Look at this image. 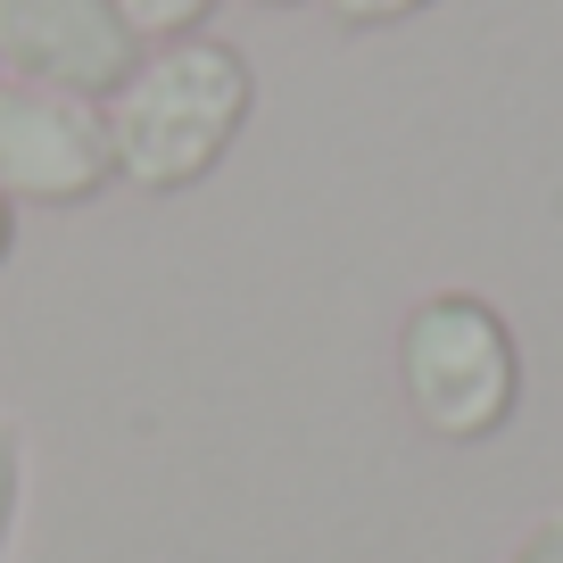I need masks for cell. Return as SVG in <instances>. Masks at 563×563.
<instances>
[{
  "mask_svg": "<svg viewBox=\"0 0 563 563\" xmlns=\"http://www.w3.org/2000/svg\"><path fill=\"white\" fill-rule=\"evenodd\" d=\"M257 9H290V0H257Z\"/></svg>",
  "mask_w": 563,
  "mask_h": 563,
  "instance_id": "30bf717a",
  "label": "cell"
},
{
  "mask_svg": "<svg viewBox=\"0 0 563 563\" xmlns=\"http://www.w3.org/2000/svg\"><path fill=\"white\" fill-rule=\"evenodd\" d=\"M340 25H398V18H415V9H431V0H323Z\"/></svg>",
  "mask_w": 563,
  "mask_h": 563,
  "instance_id": "52a82bcc",
  "label": "cell"
},
{
  "mask_svg": "<svg viewBox=\"0 0 563 563\" xmlns=\"http://www.w3.org/2000/svg\"><path fill=\"white\" fill-rule=\"evenodd\" d=\"M398 389L415 406V422L448 448L497 440L522 406V349L514 323L473 290H440L422 299L398 332Z\"/></svg>",
  "mask_w": 563,
  "mask_h": 563,
  "instance_id": "7a4b0ae2",
  "label": "cell"
},
{
  "mask_svg": "<svg viewBox=\"0 0 563 563\" xmlns=\"http://www.w3.org/2000/svg\"><path fill=\"white\" fill-rule=\"evenodd\" d=\"M514 563H563V506L539 514V522L522 530V547H514Z\"/></svg>",
  "mask_w": 563,
  "mask_h": 563,
  "instance_id": "ba28073f",
  "label": "cell"
},
{
  "mask_svg": "<svg viewBox=\"0 0 563 563\" xmlns=\"http://www.w3.org/2000/svg\"><path fill=\"white\" fill-rule=\"evenodd\" d=\"M18 506H25V440L0 422V555L18 539Z\"/></svg>",
  "mask_w": 563,
  "mask_h": 563,
  "instance_id": "8992f818",
  "label": "cell"
},
{
  "mask_svg": "<svg viewBox=\"0 0 563 563\" xmlns=\"http://www.w3.org/2000/svg\"><path fill=\"white\" fill-rule=\"evenodd\" d=\"M9 241H18V232H9V199H0V265H9Z\"/></svg>",
  "mask_w": 563,
  "mask_h": 563,
  "instance_id": "9c48e42d",
  "label": "cell"
},
{
  "mask_svg": "<svg viewBox=\"0 0 563 563\" xmlns=\"http://www.w3.org/2000/svg\"><path fill=\"white\" fill-rule=\"evenodd\" d=\"M141 67V34L117 0H0V75L75 100H108Z\"/></svg>",
  "mask_w": 563,
  "mask_h": 563,
  "instance_id": "277c9868",
  "label": "cell"
},
{
  "mask_svg": "<svg viewBox=\"0 0 563 563\" xmlns=\"http://www.w3.org/2000/svg\"><path fill=\"white\" fill-rule=\"evenodd\" d=\"M249 108H257V84H249V58L232 42L183 34V42L141 51V67L100 100L117 183H133V191L208 183L224 166V150L241 141Z\"/></svg>",
  "mask_w": 563,
  "mask_h": 563,
  "instance_id": "6da1fadb",
  "label": "cell"
},
{
  "mask_svg": "<svg viewBox=\"0 0 563 563\" xmlns=\"http://www.w3.org/2000/svg\"><path fill=\"white\" fill-rule=\"evenodd\" d=\"M117 9H124V25H133V34L150 42V51H158V42L199 34V25L216 18V0H117Z\"/></svg>",
  "mask_w": 563,
  "mask_h": 563,
  "instance_id": "5b68a950",
  "label": "cell"
},
{
  "mask_svg": "<svg viewBox=\"0 0 563 563\" xmlns=\"http://www.w3.org/2000/svg\"><path fill=\"white\" fill-rule=\"evenodd\" d=\"M117 183L108 158V117L100 100L0 75V199H34V208H84Z\"/></svg>",
  "mask_w": 563,
  "mask_h": 563,
  "instance_id": "3957f363",
  "label": "cell"
}]
</instances>
